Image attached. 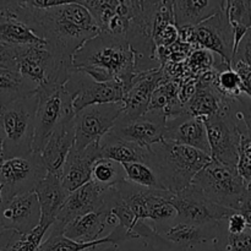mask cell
I'll list each match as a JSON object with an SVG mask.
<instances>
[{
    "label": "cell",
    "instance_id": "obj_11",
    "mask_svg": "<svg viewBox=\"0 0 251 251\" xmlns=\"http://www.w3.org/2000/svg\"><path fill=\"white\" fill-rule=\"evenodd\" d=\"M124 110L123 102L95 104L83 108L74 118L75 125V146L82 151L86 147L100 142L112 130Z\"/></svg>",
    "mask_w": 251,
    "mask_h": 251
},
{
    "label": "cell",
    "instance_id": "obj_38",
    "mask_svg": "<svg viewBox=\"0 0 251 251\" xmlns=\"http://www.w3.org/2000/svg\"><path fill=\"white\" fill-rule=\"evenodd\" d=\"M237 169L247 184L249 193H251V136L249 134L240 135L239 159H238Z\"/></svg>",
    "mask_w": 251,
    "mask_h": 251
},
{
    "label": "cell",
    "instance_id": "obj_13",
    "mask_svg": "<svg viewBox=\"0 0 251 251\" xmlns=\"http://www.w3.org/2000/svg\"><path fill=\"white\" fill-rule=\"evenodd\" d=\"M203 122L207 130L212 159L237 167L239 159L240 132L228 109V102L222 112L206 118Z\"/></svg>",
    "mask_w": 251,
    "mask_h": 251
},
{
    "label": "cell",
    "instance_id": "obj_8",
    "mask_svg": "<svg viewBox=\"0 0 251 251\" xmlns=\"http://www.w3.org/2000/svg\"><path fill=\"white\" fill-rule=\"evenodd\" d=\"M38 107L34 127L33 152L41 153L60 123L75 117L73 97L64 86H50L37 91Z\"/></svg>",
    "mask_w": 251,
    "mask_h": 251
},
{
    "label": "cell",
    "instance_id": "obj_2",
    "mask_svg": "<svg viewBox=\"0 0 251 251\" xmlns=\"http://www.w3.org/2000/svg\"><path fill=\"white\" fill-rule=\"evenodd\" d=\"M73 68L83 71L98 82L118 81L125 92L136 76L135 53L127 39L100 32L75 53Z\"/></svg>",
    "mask_w": 251,
    "mask_h": 251
},
{
    "label": "cell",
    "instance_id": "obj_45",
    "mask_svg": "<svg viewBox=\"0 0 251 251\" xmlns=\"http://www.w3.org/2000/svg\"><path fill=\"white\" fill-rule=\"evenodd\" d=\"M19 233L14 232V230H9V229H5V228L0 227V251H4L9 247L10 243L12 242L16 235Z\"/></svg>",
    "mask_w": 251,
    "mask_h": 251
},
{
    "label": "cell",
    "instance_id": "obj_27",
    "mask_svg": "<svg viewBox=\"0 0 251 251\" xmlns=\"http://www.w3.org/2000/svg\"><path fill=\"white\" fill-rule=\"evenodd\" d=\"M37 93V87L20 74L16 64L0 65V107Z\"/></svg>",
    "mask_w": 251,
    "mask_h": 251
},
{
    "label": "cell",
    "instance_id": "obj_24",
    "mask_svg": "<svg viewBox=\"0 0 251 251\" xmlns=\"http://www.w3.org/2000/svg\"><path fill=\"white\" fill-rule=\"evenodd\" d=\"M225 9L221 0H173L176 25L179 29L196 27Z\"/></svg>",
    "mask_w": 251,
    "mask_h": 251
},
{
    "label": "cell",
    "instance_id": "obj_32",
    "mask_svg": "<svg viewBox=\"0 0 251 251\" xmlns=\"http://www.w3.org/2000/svg\"><path fill=\"white\" fill-rule=\"evenodd\" d=\"M122 166L124 168L125 179L129 183L141 188L164 190L156 171L150 164L144 162H134V163H124Z\"/></svg>",
    "mask_w": 251,
    "mask_h": 251
},
{
    "label": "cell",
    "instance_id": "obj_46",
    "mask_svg": "<svg viewBox=\"0 0 251 251\" xmlns=\"http://www.w3.org/2000/svg\"><path fill=\"white\" fill-rule=\"evenodd\" d=\"M238 212L242 213L243 217L247 221L248 226L251 228V194H249V195L244 199L242 205L238 208Z\"/></svg>",
    "mask_w": 251,
    "mask_h": 251
},
{
    "label": "cell",
    "instance_id": "obj_30",
    "mask_svg": "<svg viewBox=\"0 0 251 251\" xmlns=\"http://www.w3.org/2000/svg\"><path fill=\"white\" fill-rule=\"evenodd\" d=\"M110 244L109 238L104 237L102 239H98L92 243H77L69 239L64 235V228L54 223L49 228L43 243L39 247L38 251H88L93 248H97L100 245Z\"/></svg>",
    "mask_w": 251,
    "mask_h": 251
},
{
    "label": "cell",
    "instance_id": "obj_49",
    "mask_svg": "<svg viewBox=\"0 0 251 251\" xmlns=\"http://www.w3.org/2000/svg\"><path fill=\"white\" fill-rule=\"evenodd\" d=\"M0 140H1V120H0Z\"/></svg>",
    "mask_w": 251,
    "mask_h": 251
},
{
    "label": "cell",
    "instance_id": "obj_20",
    "mask_svg": "<svg viewBox=\"0 0 251 251\" xmlns=\"http://www.w3.org/2000/svg\"><path fill=\"white\" fill-rule=\"evenodd\" d=\"M152 228L159 237L183 248L184 250L213 243L217 238V223L194 225L174 220L173 222L167 225L156 226Z\"/></svg>",
    "mask_w": 251,
    "mask_h": 251
},
{
    "label": "cell",
    "instance_id": "obj_48",
    "mask_svg": "<svg viewBox=\"0 0 251 251\" xmlns=\"http://www.w3.org/2000/svg\"><path fill=\"white\" fill-rule=\"evenodd\" d=\"M2 159V141L0 140V161Z\"/></svg>",
    "mask_w": 251,
    "mask_h": 251
},
{
    "label": "cell",
    "instance_id": "obj_7",
    "mask_svg": "<svg viewBox=\"0 0 251 251\" xmlns=\"http://www.w3.org/2000/svg\"><path fill=\"white\" fill-rule=\"evenodd\" d=\"M20 74L37 87V91L50 86H64L73 66L60 63L47 44L20 47L16 56Z\"/></svg>",
    "mask_w": 251,
    "mask_h": 251
},
{
    "label": "cell",
    "instance_id": "obj_44",
    "mask_svg": "<svg viewBox=\"0 0 251 251\" xmlns=\"http://www.w3.org/2000/svg\"><path fill=\"white\" fill-rule=\"evenodd\" d=\"M65 0H28V4L36 9H50L65 4Z\"/></svg>",
    "mask_w": 251,
    "mask_h": 251
},
{
    "label": "cell",
    "instance_id": "obj_22",
    "mask_svg": "<svg viewBox=\"0 0 251 251\" xmlns=\"http://www.w3.org/2000/svg\"><path fill=\"white\" fill-rule=\"evenodd\" d=\"M75 118V117H74ZM74 118L64 120L56 126L44 146L41 156L48 173L60 176L69 153L75 146V125Z\"/></svg>",
    "mask_w": 251,
    "mask_h": 251
},
{
    "label": "cell",
    "instance_id": "obj_41",
    "mask_svg": "<svg viewBox=\"0 0 251 251\" xmlns=\"http://www.w3.org/2000/svg\"><path fill=\"white\" fill-rule=\"evenodd\" d=\"M234 63H244L251 65V28L248 29L238 48L235 49L232 64Z\"/></svg>",
    "mask_w": 251,
    "mask_h": 251
},
{
    "label": "cell",
    "instance_id": "obj_35",
    "mask_svg": "<svg viewBox=\"0 0 251 251\" xmlns=\"http://www.w3.org/2000/svg\"><path fill=\"white\" fill-rule=\"evenodd\" d=\"M215 245L218 251H251V228L237 235L227 233L222 222H217V238Z\"/></svg>",
    "mask_w": 251,
    "mask_h": 251
},
{
    "label": "cell",
    "instance_id": "obj_28",
    "mask_svg": "<svg viewBox=\"0 0 251 251\" xmlns=\"http://www.w3.org/2000/svg\"><path fill=\"white\" fill-rule=\"evenodd\" d=\"M0 42L14 47L47 44L25 22L2 10H0Z\"/></svg>",
    "mask_w": 251,
    "mask_h": 251
},
{
    "label": "cell",
    "instance_id": "obj_18",
    "mask_svg": "<svg viewBox=\"0 0 251 251\" xmlns=\"http://www.w3.org/2000/svg\"><path fill=\"white\" fill-rule=\"evenodd\" d=\"M163 140L193 147L211 156L205 122L201 118L191 117L186 112L167 118Z\"/></svg>",
    "mask_w": 251,
    "mask_h": 251
},
{
    "label": "cell",
    "instance_id": "obj_4",
    "mask_svg": "<svg viewBox=\"0 0 251 251\" xmlns=\"http://www.w3.org/2000/svg\"><path fill=\"white\" fill-rule=\"evenodd\" d=\"M37 107V93L0 107L2 159L25 157L33 152Z\"/></svg>",
    "mask_w": 251,
    "mask_h": 251
},
{
    "label": "cell",
    "instance_id": "obj_25",
    "mask_svg": "<svg viewBox=\"0 0 251 251\" xmlns=\"http://www.w3.org/2000/svg\"><path fill=\"white\" fill-rule=\"evenodd\" d=\"M108 227V212L104 210L90 212L76 218L64 229V235L77 243H92L102 239ZM110 233V230H109Z\"/></svg>",
    "mask_w": 251,
    "mask_h": 251
},
{
    "label": "cell",
    "instance_id": "obj_26",
    "mask_svg": "<svg viewBox=\"0 0 251 251\" xmlns=\"http://www.w3.org/2000/svg\"><path fill=\"white\" fill-rule=\"evenodd\" d=\"M100 158L110 159L120 164L134 163V162H144L149 164L151 158L150 147L113 139L107 135L100 140Z\"/></svg>",
    "mask_w": 251,
    "mask_h": 251
},
{
    "label": "cell",
    "instance_id": "obj_6",
    "mask_svg": "<svg viewBox=\"0 0 251 251\" xmlns=\"http://www.w3.org/2000/svg\"><path fill=\"white\" fill-rule=\"evenodd\" d=\"M115 188L139 221L156 227L176 220L178 213L171 202L174 194L171 191L141 188L126 179L118 183Z\"/></svg>",
    "mask_w": 251,
    "mask_h": 251
},
{
    "label": "cell",
    "instance_id": "obj_37",
    "mask_svg": "<svg viewBox=\"0 0 251 251\" xmlns=\"http://www.w3.org/2000/svg\"><path fill=\"white\" fill-rule=\"evenodd\" d=\"M49 228L39 225L28 234H17L4 251H38Z\"/></svg>",
    "mask_w": 251,
    "mask_h": 251
},
{
    "label": "cell",
    "instance_id": "obj_31",
    "mask_svg": "<svg viewBox=\"0 0 251 251\" xmlns=\"http://www.w3.org/2000/svg\"><path fill=\"white\" fill-rule=\"evenodd\" d=\"M225 12L234 32V53L248 29L251 28V1L250 0H227L225 1Z\"/></svg>",
    "mask_w": 251,
    "mask_h": 251
},
{
    "label": "cell",
    "instance_id": "obj_33",
    "mask_svg": "<svg viewBox=\"0 0 251 251\" xmlns=\"http://www.w3.org/2000/svg\"><path fill=\"white\" fill-rule=\"evenodd\" d=\"M213 88L226 100H235L244 95L242 80L232 65H226L216 70Z\"/></svg>",
    "mask_w": 251,
    "mask_h": 251
},
{
    "label": "cell",
    "instance_id": "obj_43",
    "mask_svg": "<svg viewBox=\"0 0 251 251\" xmlns=\"http://www.w3.org/2000/svg\"><path fill=\"white\" fill-rule=\"evenodd\" d=\"M20 47L9 46L0 42V65L16 64V56Z\"/></svg>",
    "mask_w": 251,
    "mask_h": 251
},
{
    "label": "cell",
    "instance_id": "obj_52",
    "mask_svg": "<svg viewBox=\"0 0 251 251\" xmlns=\"http://www.w3.org/2000/svg\"><path fill=\"white\" fill-rule=\"evenodd\" d=\"M249 194H251V193H249Z\"/></svg>",
    "mask_w": 251,
    "mask_h": 251
},
{
    "label": "cell",
    "instance_id": "obj_39",
    "mask_svg": "<svg viewBox=\"0 0 251 251\" xmlns=\"http://www.w3.org/2000/svg\"><path fill=\"white\" fill-rule=\"evenodd\" d=\"M137 251H184V249L154 233L146 239H141V244Z\"/></svg>",
    "mask_w": 251,
    "mask_h": 251
},
{
    "label": "cell",
    "instance_id": "obj_50",
    "mask_svg": "<svg viewBox=\"0 0 251 251\" xmlns=\"http://www.w3.org/2000/svg\"><path fill=\"white\" fill-rule=\"evenodd\" d=\"M114 251H120V248L119 247H115V250Z\"/></svg>",
    "mask_w": 251,
    "mask_h": 251
},
{
    "label": "cell",
    "instance_id": "obj_34",
    "mask_svg": "<svg viewBox=\"0 0 251 251\" xmlns=\"http://www.w3.org/2000/svg\"><path fill=\"white\" fill-rule=\"evenodd\" d=\"M124 179L125 173L122 164L110 161V159H98L92 168V178H91V180L95 181L96 184H98V185L104 189L115 186Z\"/></svg>",
    "mask_w": 251,
    "mask_h": 251
},
{
    "label": "cell",
    "instance_id": "obj_53",
    "mask_svg": "<svg viewBox=\"0 0 251 251\" xmlns=\"http://www.w3.org/2000/svg\"><path fill=\"white\" fill-rule=\"evenodd\" d=\"M250 66H251V65H250Z\"/></svg>",
    "mask_w": 251,
    "mask_h": 251
},
{
    "label": "cell",
    "instance_id": "obj_12",
    "mask_svg": "<svg viewBox=\"0 0 251 251\" xmlns=\"http://www.w3.org/2000/svg\"><path fill=\"white\" fill-rule=\"evenodd\" d=\"M64 87L73 97L75 114L90 105L123 102L125 95L123 83L118 81L98 82L83 71L74 68Z\"/></svg>",
    "mask_w": 251,
    "mask_h": 251
},
{
    "label": "cell",
    "instance_id": "obj_29",
    "mask_svg": "<svg viewBox=\"0 0 251 251\" xmlns=\"http://www.w3.org/2000/svg\"><path fill=\"white\" fill-rule=\"evenodd\" d=\"M228 100L223 98L213 86H203L198 82L195 95L184 105V110L191 117L206 119L222 112Z\"/></svg>",
    "mask_w": 251,
    "mask_h": 251
},
{
    "label": "cell",
    "instance_id": "obj_47",
    "mask_svg": "<svg viewBox=\"0 0 251 251\" xmlns=\"http://www.w3.org/2000/svg\"><path fill=\"white\" fill-rule=\"evenodd\" d=\"M184 251H218L217 248H216L215 242L213 243H207V244L199 245V247L190 248V249H186Z\"/></svg>",
    "mask_w": 251,
    "mask_h": 251
},
{
    "label": "cell",
    "instance_id": "obj_3",
    "mask_svg": "<svg viewBox=\"0 0 251 251\" xmlns=\"http://www.w3.org/2000/svg\"><path fill=\"white\" fill-rule=\"evenodd\" d=\"M150 150L149 164L156 171L164 190L173 194L188 189L196 174L212 161L210 154L166 140L152 145Z\"/></svg>",
    "mask_w": 251,
    "mask_h": 251
},
{
    "label": "cell",
    "instance_id": "obj_17",
    "mask_svg": "<svg viewBox=\"0 0 251 251\" xmlns=\"http://www.w3.org/2000/svg\"><path fill=\"white\" fill-rule=\"evenodd\" d=\"M163 80H166V75L162 66L151 71L137 73L124 95V110L120 118L135 119L144 115L149 110L154 90Z\"/></svg>",
    "mask_w": 251,
    "mask_h": 251
},
{
    "label": "cell",
    "instance_id": "obj_1",
    "mask_svg": "<svg viewBox=\"0 0 251 251\" xmlns=\"http://www.w3.org/2000/svg\"><path fill=\"white\" fill-rule=\"evenodd\" d=\"M0 10L27 25L60 63L73 66L76 51L100 33L92 14L81 1H66L50 9H36L28 1H0Z\"/></svg>",
    "mask_w": 251,
    "mask_h": 251
},
{
    "label": "cell",
    "instance_id": "obj_10",
    "mask_svg": "<svg viewBox=\"0 0 251 251\" xmlns=\"http://www.w3.org/2000/svg\"><path fill=\"white\" fill-rule=\"evenodd\" d=\"M180 41L194 48L212 51L232 64L234 56V32L225 10L199 26L180 29Z\"/></svg>",
    "mask_w": 251,
    "mask_h": 251
},
{
    "label": "cell",
    "instance_id": "obj_19",
    "mask_svg": "<svg viewBox=\"0 0 251 251\" xmlns=\"http://www.w3.org/2000/svg\"><path fill=\"white\" fill-rule=\"evenodd\" d=\"M98 159H100V142L86 147L82 151L73 147L60 173L61 184L69 195L90 183L92 168Z\"/></svg>",
    "mask_w": 251,
    "mask_h": 251
},
{
    "label": "cell",
    "instance_id": "obj_9",
    "mask_svg": "<svg viewBox=\"0 0 251 251\" xmlns=\"http://www.w3.org/2000/svg\"><path fill=\"white\" fill-rule=\"evenodd\" d=\"M48 174L41 153L0 161L1 198L6 200L17 195L33 193L38 184Z\"/></svg>",
    "mask_w": 251,
    "mask_h": 251
},
{
    "label": "cell",
    "instance_id": "obj_51",
    "mask_svg": "<svg viewBox=\"0 0 251 251\" xmlns=\"http://www.w3.org/2000/svg\"><path fill=\"white\" fill-rule=\"evenodd\" d=\"M0 198H1V184H0Z\"/></svg>",
    "mask_w": 251,
    "mask_h": 251
},
{
    "label": "cell",
    "instance_id": "obj_16",
    "mask_svg": "<svg viewBox=\"0 0 251 251\" xmlns=\"http://www.w3.org/2000/svg\"><path fill=\"white\" fill-rule=\"evenodd\" d=\"M41 206L36 193L0 200V227L25 235L41 225Z\"/></svg>",
    "mask_w": 251,
    "mask_h": 251
},
{
    "label": "cell",
    "instance_id": "obj_5",
    "mask_svg": "<svg viewBox=\"0 0 251 251\" xmlns=\"http://www.w3.org/2000/svg\"><path fill=\"white\" fill-rule=\"evenodd\" d=\"M193 185L210 201L233 211H238L244 199L249 195L247 184L237 167L223 164L215 159L196 174Z\"/></svg>",
    "mask_w": 251,
    "mask_h": 251
},
{
    "label": "cell",
    "instance_id": "obj_21",
    "mask_svg": "<svg viewBox=\"0 0 251 251\" xmlns=\"http://www.w3.org/2000/svg\"><path fill=\"white\" fill-rule=\"evenodd\" d=\"M107 189L102 188L95 181L85 184L68 196L58 218L54 223L65 229L66 226L76 218L90 212H96L104 208V194Z\"/></svg>",
    "mask_w": 251,
    "mask_h": 251
},
{
    "label": "cell",
    "instance_id": "obj_23",
    "mask_svg": "<svg viewBox=\"0 0 251 251\" xmlns=\"http://www.w3.org/2000/svg\"><path fill=\"white\" fill-rule=\"evenodd\" d=\"M34 193L41 206V226L50 228L58 218L69 196L61 184L60 176L48 173L34 189Z\"/></svg>",
    "mask_w": 251,
    "mask_h": 251
},
{
    "label": "cell",
    "instance_id": "obj_36",
    "mask_svg": "<svg viewBox=\"0 0 251 251\" xmlns=\"http://www.w3.org/2000/svg\"><path fill=\"white\" fill-rule=\"evenodd\" d=\"M228 109L240 135L249 134L251 136V98L244 93L235 100H228Z\"/></svg>",
    "mask_w": 251,
    "mask_h": 251
},
{
    "label": "cell",
    "instance_id": "obj_40",
    "mask_svg": "<svg viewBox=\"0 0 251 251\" xmlns=\"http://www.w3.org/2000/svg\"><path fill=\"white\" fill-rule=\"evenodd\" d=\"M221 222H222L223 227L226 228L227 233H229V234L232 235L240 234V233L247 230L248 227H249L247 221H245V218L243 217L242 213H239L238 211H234V212L230 213L228 217L221 220Z\"/></svg>",
    "mask_w": 251,
    "mask_h": 251
},
{
    "label": "cell",
    "instance_id": "obj_42",
    "mask_svg": "<svg viewBox=\"0 0 251 251\" xmlns=\"http://www.w3.org/2000/svg\"><path fill=\"white\" fill-rule=\"evenodd\" d=\"M232 68L239 75L243 85V92L251 98V66L244 63H234L232 64Z\"/></svg>",
    "mask_w": 251,
    "mask_h": 251
},
{
    "label": "cell",
    "instance_id": "obj_15",
    "mask_svg": "<svg viewBox=\"0 0 251 251\" xmlns=\"http://www.w3.org/2000/svg\"><path fill=\"white\" fill-rule=\"evenodd\" d=\"M171 202L178 213L176 220L194 225L217 223L234 212L208 200L193 184L181 193L174 194Z\"/></svg>",
    "mask_w": 251,
    "mask_h": 251
},
{
    "label": "cell",
    "instance_id": "obj_14",
    "mask_svg": "<svg viewBox=\"0 0 251 251\" xmlns=\"http://www.w3.org/2000/svg\"><path fill=\"white\" fill-rule=\"evenodd\" d=\"M166 124V113L162 110H147L144 115L135 119H123L119 117L107 136L151 147L164 139Z\"/></svg>",
    "mask_w": 251,
    "mask_h": 251
}]
</instances>
